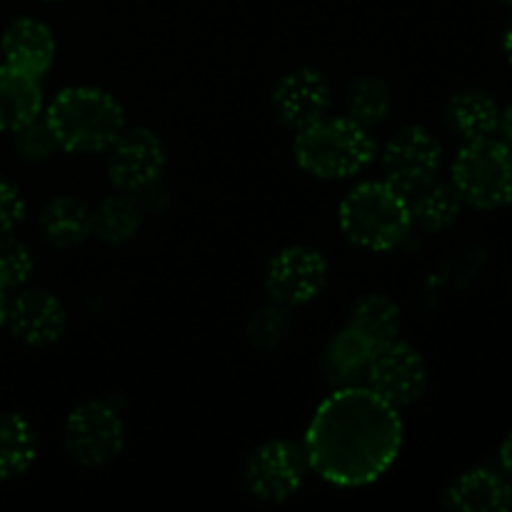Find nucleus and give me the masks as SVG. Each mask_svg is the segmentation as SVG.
Segmentation results:
<instances>
[{
    "mask_svg": "<svg viewBox=\"0 0 512 512\" xmlns=\"http://www.w3.org/2000/svg\"><path fill=\"white\" fill-rule=\"evenodd\" d=\"M405 428L398 408L370 388L343 385L320 403L305 433L310 470L338 488H363L398 460Z\"/></svg>",
    "mask_w": 512,
    "mask_h": 512,
    "instance_id": "f257e3e1",
    "label": "nucleus"
},
{
    "mask_svg": "<svg viewBox=\"0 0 512 512\" xmlns=\"http://www.w3.org/2000/svg\"><path fill=\"white\" fill-rule=\"evenodd\" d=\"M45 123L60 150L103 153L125 130L123 105L93 85L63 88L45 108Z\"/></svg>",
    "mask_w": 512,
    "mask_h": 512,
    "instance_id": "f03ea898",
    "label": "nucleus"
},
{
    "mask_svg": "<svg viewBox=\"0 0 512 512\" xmlns=\"http://www.w3.org/2000/svg\"><path fill=\"white\" fill-rule=\"evenodd\" d=\"M338 223L350 243L385 253L398 248L413 228L410 200L388 180H365L348 190L340 203Z\"/></svg>",
    "mask_w": 512,
    "mask_h": 512,
    "instance_id": "7ed1b4c3",
    "label": "nucleus"
},
{
    "mask_svg": "<svg viewBox=\"0 0 512 512\" xmlns=\"http://www.w3.org/2000/svg\"><path fill=\"white\" fill-rule=\"evenodd\" d=\"M295 160L320 180L353 178L375 158V138L353 118H328L298 130Z\"/></svg>",
    "mask_w": 512,
    "mask_h": 512,
    "instance_id": "20e7f679",
    "label": "nucleus"
},
{
    "mask_svg": "<svg viewBox=\"0 0 512 512\" xmlns=\"http://www.w3.org/2000/svg\"><path fill=\"white\" fill-rule=\"evenodd\" d=\"M453 188L463 203L495 210L512 203V148L503 140H468L453 160Z\"/></svg>",
    "mask_w": 512,
    "mask_h": 512,
    "instance_id": "39448f33",
    "label": "nucleus"
},
{
    "mask_svg": "<svg viewBox=\"0 0 512 512\" xmlns=\"http://www.w3.org/2000/svg\"><path fill=\"white\" fill-rule=\"evenodd\" d=\"M125 445V425L118 410L103 400L80 403L65 420V450L85 468L113 463Z\"/></svg>",
    "mask_w": 512,
    "mask_h": 512,
    "instance_id": "423d86ee",
    "label": "nucleus"
},
{
    "mask_svg": "<svg viewBox=\"0 0 512 512\" xmlns=\"http://www.w3.org/2000/svg\"><path fill=\"white\" fill-rule=\"evenodd\" d=\"M308 470L310 465L303 445L290 440H270L250 455L243 480L253 498L265 503H283L303 488Z\"/></svg>",
    "mask_w": 512,
    "mask_h": 512,
    "instance_id": "0eeeda50",
    "label": "nucleus"
},
{
    "mask_svg": "<svg viewBox=\"0 0 512 512\" xmlns=\"http://www.w3.org/2000/svg\"><path fill=\"white\" fill-rule=\"evenodd\" d=\"M328 260L308 245H290L280 250L268 265L265 288L275 303L300 308L318 298L328 285Z\"/></svg>",
    "mask_w": 512,
    "mask_h": 512,
    "instance_id": "6e6552de",
    "label": "nucleus"
},
{
    "mask_svg": "<svg viewBox=\"0 0 512 512\" xmlns=\"http://www.w3.org/2000/svg\"><path fill=\"white\" fill-rule=\"evenodd\" d=\"M168 153L153 130L130 128L108 148V178L123 193L148 190L163 178Z\"/></svg>",
    "mask_w": 512,
    "mask_h": 512,
    "instance_id": "1a4fd4ad",
    "label": "nucleus"
},
{
    "mask_svg": "<svg viewBox=\"0 0 512 512\" xmlns=\"http://www.w3.org/2000/svg\"><path fill=\"white\" fill-rule=\"evenodd\" d=\"M368 388L390 405H410L420 400V395L428 388V365L423 355L410 343H393L375 350L368 370H365Z\"/></svg>",
    "mask_w": 512,
    "mask_h": 512,
    "instance_id": "9d476101",
    "label": "nucleus"
},
{
    "mask_svg": "<svg viewBox=\"0 0 512 512\" xmlns=\"http://www.w3.org/2000/svg\"><path fill=\"white\" fill-rule=\"evenodd\" d=\"M440 163H443V148L420 125L398 130L383 150L385 180L405 195L430 183L438 175Z\"/></svg>",
    "mask_w": 512,
    "mask_h": 512,
    "instance_id": "9b49d317",
    "label": "nucleus"
},
{
    "mask_svg": "<svg viewBox=\"0 0 512 512\" xmlns=\"http://www.w3.org/2000/svg\"><path fill=\"white\" fill-rule=\"evenodd\" d=\"M5 325L20 343L45 348L63 338L68 313L63 303L48 290H23L13 300H8Z\"/></svg>",
    "mask_w": 512,
    "mask_h": 512,
    "instance_id": "f8f14e48",
    "label": "nucleus"
},
{
    "mask_svg": "<svg viewBox=\"0 0 512 512\" xmlns=\"http://www.w3.org/2000/svg\"><path fill=\"white\" fill-rule=\"evenodd\" d=\"M330 100V83L315 68H298L283 75L273 90L275 113L293 130H303L323 120L330 110Z\"/></svg>",
    "mask_w": 512,
    "mask_h": 512,
    "instance_id": "ddd939ff",
    "label": "nucleus"
},
{
    "mask_svg": "<svg viewBox=\"0 0 512 512\" xmlns=\"http://www.w3.org/2000/svg\"><path fill=\"white\" fill-rule=\"evenodd\" d=\"M0 53L3 63L43 78L55 60V35L43 20L15 18L0 38Z\"/></svg>",
    "mask_w": 512,
    "mask_h": 512,
    "instance_id": "4468645a",
    "label": "nucleus"
},
{
    "mask_svg": "<svg viewBox=\"0 0 512 512\" xmlns=\"http://www.w3.org/2000/svg\"><path fill=\"white\" fill-rule=\"evenodd\" d=\"M43 113L40 78L0 63V133H15Z\"/></svg>",
    "mask_w": 512,
    "mask_h": 512,
    "instance_id": "2eb2a0df",
    "label": "nucleus"
},
{
    "mask_svg": "<svg viewBox=\"0 0 512 512\" xmlns=\"http://www.w3.org/2000/svg\"><path fill=\"white\" fill-rule=\"evenodd\" d=\"M448 505L460 512H505L512 508V488L495 470L475 468L450 485Z\"/></svg>",
    "mask_w": 512,
    "mask_h": 512,
    "instance_id": "dca6fc26",
    "label": "nucleus"
},
{
    "mask_svg": "<svg viewBox=\"0 0 512 512\" xmlns=\"http://www.w3.org/2000/svg\"><path fill=\"white\" fill-rule=\"evenodd\" d=\"M40 235L53 248H75L93 233V210L73 195L53 198L40 210Z\"/></svg>",
    "mask_w": 512,
    "mask_h": 512,
    "instance_id": "f3484780",
    "label": "nucleus"
},
{
    "mask_svg": "<svg viewBox=\"0 0 512 512\" xmlns=\"http://www.w3.org/2000/svg\"><path fill=\"white\" fill-rule=\"evenodd\" d=\"M445 118L450 130L468 143V140L490 138L498 130L500 108L483 90H460L448 100Z\"/></svg>",
    "mask_w": 512,
    "mask_h": 512,
    "instance_id": "a211bd4d",
    "label": "nucleus"
},
{
    "mask_svg": "<svg viewBox=\"0 0 512 512\" xmlns=\"http://www.w3.org/2000/svg\"><path fill=\"white\" fill-rule=\"evenodd\" d=\"M375 350L378 348H375L365 335H360L358 330H353L348 325V328L340 330V333L330 340L328 348H325V378L333 385H338V388L353 385L355 380L365 375Z\"/></svg>",
    "mask_w": 512,
    "mask_h": 512,
    "instance_id": "6ab92c4d",
    "label": "nucleus"
},
{
    "mask_svg": "<svg viewBox=\"0 0 512 512\" xmlns=\"http://www.w3.org/2000/svg\"><path fill=\"white\" fill-rule=\"evenodd\" d=\"M408 200L413 223L428 233H440V230L450 228L463 208V198L453 188V183H438L435 178L413 190Z\"/></svg>",
    "mask_w": 512,
    "mask_h": 512,
    "instance_id": "aec40b11",
    "label": "nucleus"
},
{
    "mask_svg": "<svg viewBox=\"0 0 512 512\" xmlns=\"http://www.w3.org/2000/svg\"><path fill=\"white\" fill-rule=\"evenodd\" d=\"M38 458V438L18 413H0V480L28 473Z\"/></svg>",
    "mask_w": 512,
    "mask_h": 512,
    "instance_id": "412c9836",
    "label": "nucleus"
},
{
    "mask_svg": "<svg viewBox=\"0 0 512 512\" xmlns=\"http://www.w3.org/2000/svg\"><path fill=\"white\" fill-rule=\"evenodd\" d=\"M350 328L370 340L375 348L393 343L400 330V308L388 295L368 293L350 308Z\"/></svg>",
    "mask_w": 512,
    "mask_h": 512,
    "instance_id": "4be33fe9",
    "label": "nucleus"
},
{
    "mask_svg": "<svg viewBox=\"0 0 512 512\" xmlns=\"http://www.w3.org/2000/svg\"><path fill=\"white\" fill-rule=\"evenodd\" d=\"M140 228V208L130 195H110L93 213V233L110 245L128 243Z\"/></svg>",
    "mask_w": 512,
    "mask_h": 512,
    "instance_id": "5701e85b",
    "label": "nucleus"
},
{
    "mask_svg": "<svg viewBox=\"0 0 512 512\" xmlns=\"http://www.w3.org/2000/svg\"><path fill=\"white\" fill-rule=\"evenodd\" d=\"M390 103L393 100L388 85L378 78H358L348 88V118L365 128L383 123L390 113Z\"/></svg>",
    "mask_w": 512,
    "mask_h": 512,
    "instance_id": "b1692460",
    "label": "nucleus"
},
{
    "mask_svg": "<svg viewBox=\"0 0 512 512\" xmlns=\"http://www.w3.org/2000/svg\"><path fill=\"white\" fill-rule=\"evenodd\" d=\"M33 253L28 245L20 243L13 235H0V288L8 290L23 288L33 275Z\"/></svg>",
    "mask_w": 512,
    "mask_h": 512,
    "instance_id": "393cba45",
    "label": "nucleus"
},
{
    "mask_svg": "<svg viewBox=\"0 0 512 512\" xmlns=\"http://www.w3.org/2000/svg\"><path fill=\"white\" fill-rule=\"evenodd\" d=\"M288 330H290L288 308L273 300V303L260 308L258 313L250 318L248 338L250 343L258 345V348H273V345H278L280 340L288 335Z\"/></svg>",
    "mask_w": 512,
    "mask_h": 512,
    "instance_id": "a878e982",
    "label": "nucleus"
},
{
    "mask_svg": "<svg viewBox=\"0 0 512 512\" xmlns=\"http://www.w3.org/2000/svg\"><path fill=\"white\" fill-rule=\"evenodd\" d=\"M15 150H18L20 158L30 160V163H40V160H48L50 155L58 150L55 143V135L50 133L45 118L30 120L28 125H23L20 130H15Z\"/></svg>",
    "mask_w": 512,
    "mask_h": 512,
    "instance_id": "bb28decb",
    "label": "nucleus"
},
{
    "mask_svg": "<svg viewBox=\"0 0 512 512\" xmlns=\"http://www.w3.org/2000/svg\"><path fill=\"white\" fill-rule=\"evenodd\" d=\"M25 200L20 190L10 183L5 175H0V235H8L23 223Z\"/></svg>",
    "mask_w": 512,
    "mask_h": 512,
    "instance_id": "cd10ccee",
    "label": "nucleus"
},
{
    "mask_svg": "<svg viewBox=\"0 0 512 512\" xmlns=\"http://www.w3.org/2000/svg\"><path fill=\"white\" fill-rule=\"evenodd\" d=\"M498 133H500V140H503L508 148H512V103L505 110H500Z\"/></svg>",
    "mask_w": 512,
    "mask_h": 512,
    "instance_id": "c85d7f7f",
    "label": "nucleus"
},
{
    "mask_svg": "<svg viewBox=\"0 0 512 512\" xmlns=\"http://www.w3.org/2000/svg\"><path fill=\"white\" fill-rule=\"evenodd\" d=\"M500 468H503V473L512 478V430L508 433V438L503 440V445H500Z\"/></svg>",
    "mask_w": 512,
    "mask_h": 512,
    "instance_id": "c756f323",
    "label": "nucleus"
},
{
    "mask_svg": "<svg viewBox=\"0 0 512 512\" xmlns=\"http://www.w3.org/2000/svg\"><path fill=\"white\" fill-rule=\"evenodd\" d=\"M503 50H505V55H508V60L512 65V20H510L508 30H505V35H503Z\"/></svg>",
    "mask_w": 512,
    "mask_h": 512,
    "instance_id": "7c9ffc66",
    "label": "nucleus"
},
{
    "mask_svg": "<svg viewBox=\"0 0 512 512\" xmlns=\"http://www.w3.org/2000/svg\"><path fill=\"white\" fill-rule=\"evenodd\" d=\"M5 313H8V293L0 288V325H5Z\"/></svg>",
    "mask_w": 512,
    "mask_h": 512,
    "instance_id": "2f4dec72",
    "label": "nucleus"
},
{
    "mask_svg": "<svg viewBox=\"0 0 512 512\" xmlns=\"http://www.w3.org/2000/svg\"><path fill=\"white\" fill-rule=\"evenodd\" d=\"M500 3H505V5H510V8H512V0H500Z\"/></svg>",
    "mask_w": 512,
    "mask_h": 512,
    "instance_id": "473e14b6",
    "label": "nucleus"
},
{
    "mask_svg": "<svg viewBox=\"0 0 512 512\" xmlns=\"http://www.w3.org/2000/svg\"><path fill=\"white\" fill-rule=\"evenodd\" d=\"M45 3H60V0H45Z\"/></svg>",
    "mask_w": 512,
    "mask_h": 512,
    "instance_id": "72a5a7b5",
    "label": "nucleus"
}]
</instances>
